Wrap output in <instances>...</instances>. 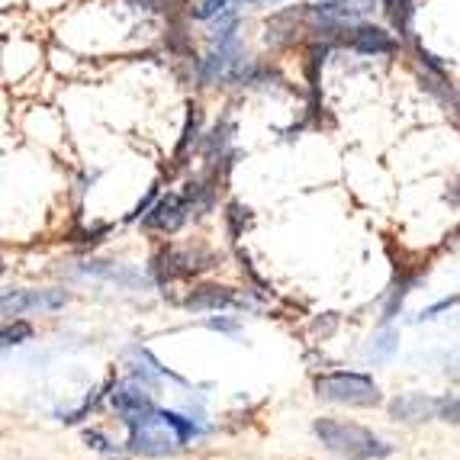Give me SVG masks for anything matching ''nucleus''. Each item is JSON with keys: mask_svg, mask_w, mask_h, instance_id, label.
Returning a JSON list of instances; mask_svg holds the SVG:
<instances>
[{"mask_svg": "<svg viewBox=\"0 0 460 460\" xmlns=\"http://www.w3.org/2000/svg\"><path fill=\"white\" fill-rule=\"evenodd\" d=\"M197 435L193 422L181 419L174 412H162L152 409L148 415H142L138 422L129 425V451L132 454H168L177 451L181 445H187Z\"/></svg>", "mask_w": 460, "mask_h": 460, "instance_id": "f257e3e1", "label": "nucleus"}, {"mask_svg": "<svg viewBox=\"0 0 460 460\" xmlns=\"http://www.w3.org/2000/svg\"><path fill=\"white\" fill-rule=\"evenodd\" d=\"M313 431L319 435V441H323L329 451L341 454V457H348V460H380L393 454V445L380 441L374 431L361 429V425L319 419V422L313 425Z\"/></svg>", "mask_w": 460, "mask_h": 460, "instance_id": "f03ea898", "label": "nucleus"}, {"mask_svg": "<svg viewBox=\"0 0 460 460\" xmlns=\"http://www.w3.org/2000/svg\"><path fill=\"white\" fill-rule=\"evenodd\" d=\"M319 396L329 402H345V406H376L380 390L367 374H329L319 376L315 384Z\"/></svg>", "mask_w": 460, "mask_h": 460, "instance_id": "7ed1b4c3", "label": "nucleus"}, {"mask_svg": "<svg viewBox=\"0 0 460 460\" xmlns=\"http://www.w3.org/2000/svg\"><path fill=\"white\" fill-rule=\"evenodd\" d=\"M113 406H116V412H119V415L126 419V425L138 422L142 415H148V412L155 409V406H152V396L146 393V386L136 384V380H126V384L116 386V393H113Z\"/></svg>", "mask_w": 460, "mask_h": 460, "instance_id": "20e7f679", "label": "nucleus"}, {"mask_svg": "<svg viewBox=\"0 0 460 460\" xmlns=\"http://www.w3.org/2000/svg\"><path fill=\"white\" fill-rule=\"evenodd\" d=\"M441 406H445V399L425 396V393H406V396L393 399L390 412L402 422H429V419L441 415Z\"/></svg>", "mask_w": 460, "mask_h": 460, "instance_id": "39448f33", "label": "nucleus"}, {"mask_svg": "<svg viewBox=\"0 0 460 460\" xmlns=\"http://www.w3.org/2000/svg\"><path fill=\"white\" fill-rule=\"evenodd\" d=\"M68 303L65 290H42V293H16V296H4V313L20 315L23 309H62Z\"/></svg>", "mask_w": 460, "mask_h": 460, "instance_id": "423d86ee", "label": "nucleus"}, {"mask_svg": "<svg viewBox=\"0 0 460 460\" xmlns=\"http://www.w3.org/2000/svg\"><path fill=\"white\" fill-rule=\"evenodd\" d=\"M187 216H190L187 199L177 197V193H171V197L162 199V203L155 207V213L148 216V226H155V229H164V232H174L177 226L187 223Z\"/></svg>", "mask_w": 460, "mask_h": 460, "instance_id": "0eeeda50", "label": "nucleus"}, {"mask_svg": "<svg viewBox=\"0 0 460 460\" xmlns=\"http://www.w3.org/2000/svg\"><path fill=\"white\" fill-rule=\"evenodd\" d=\"M351 46L364 55H386L393 52V39L376 26H358L351 32Z\"/></svg>", "mask_w": 460, "mask_h": 460, "instance_id": "6e6552de", "label": "nucleus"}, {"mask_svg": "<svg viewBox=\"0 0 460 460\" xmlns=\"http://www.w3.org/2000/svg\"><path fill=\"white\" fill-rule=\"evenodd\" d=\"M229 7H232V0H193L190 13L197 16V20H213V16L226 13Z\"/></svg>", "mask_w": 460, "mask_h": 460, "instance_id": "1a4fd4ad", "label": "nucleus"}, {"mask_svg": "<svg viewBox=\"0 0 460 460\" xmlns=\"http://www.w3.org/2000/svg\"><path fill=\"white\" fill-rule=\"evenodd\" d=\"M386 4H390L393 23H396L399 30L406 32L409 30V16H412V7H409V0H386Z\"/></svg>", "mask_w": 460, "mask_h": 460, "instance_id": "9d476101", "label": "nucleus"}, {"mask_svg": "<svg viewBox=\"0 0 460 460\" xmlns=\"http://www.w3.org/2000/svg\"><path fill=\"white\" fill-rule=\"evenodd\" d=\"M32 335V329L30 325H13V329H4V348H10V345H20V338H30Z\"/></svg>", "mask_w": 460, "mask_h": 460, "instance_id": "9b49d317", "label": "nucleus"}, {"mask_svg": "<svg viewBox=\"0 0 460 460\" xmlns=\"http://www.w3.org/2000/svg\"><path fill=\"white\" fill-rule=\"evenodd\" d=\"M441 419H445V422H457L460 425V396L457 399H445V406H441Z\"/></svg>", "mask_w": 460, "mask_h": 460, "instance_id": "f8f14e48", "label": "nucleus"}, {"mask_svg": "<svg viewBox=\"0 0 460 460\" xmlns=\"http://www.w3.org/2000/svg\"><path fill=\"white\" fill-rule=\"evenodd\" d=\"M132 7H142V10H162L164 0H129Z\"/></svg>", "mask_w": 460, "mask_h": 460, "instance_id": "ddd939ff", "label": "nucleus"}, {"mask_svg": "<svg viewBox=\"0 0 460 460\" xmlns=\"http://www.w3.org/2000/svg\"><path fill=\"white\" fill-rule=\"evenodd\" d=\"M238 4H258V7H274V4H284V0H232V7Z\"/></svg>", "mask_w": 460, "mask_h": 460, "instance_id": "4468645a", "label": "nucleus"}, {"mask_svg": "<svg viewBox=\"0 0 460 460\" xmlns=\"http://www.w3.org/2000/svg\"><path fill=\"white\" fill-rule=\"evenodd\" d=\"M361 4H364V7H370V4H374V0H361Z\"/></svg>", "mask_w": 460, "mask_h": 460, "instance_id": "2eb2a0df", "label": "nucleus"}, {"mask_svg": "<svg viewBox=\"0 0 460 460\" xmlns=\"http://www.w3.org/2000/svg\"><path fill=\"white\" fill-rule=\"evenodd\" d=\"M335 4H345V0H335Z\"/></svg>", "mask_w": 460, "mask_h": 460, "instance_id": "dca6fc26", "label": "nucleus"}]
</instances>
